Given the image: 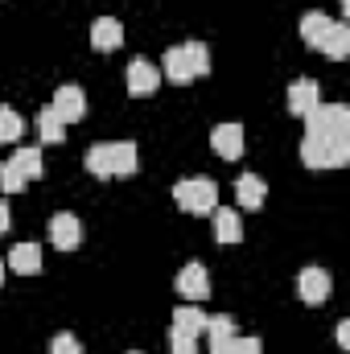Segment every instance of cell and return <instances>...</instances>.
<instances>
[{
  "instance_id": "6da1fadb",
  "label": "cell",
  "mask_w": 350,
  "mask_h": 354,
  "mask_svg": "<svg viewBox=\"0 0 350 354\" xmlns=\"http://www.w3.org/2000/svg\"><path fill=\"white\" fill-rule=\"evenodd\" d=\"M210 71V50L202 41H181V46H169L165 58H161V79H169L177 87H190L198 83L202 75Z\"/></svg>"
},
{
  "instance_id": "7a4b0ae2",
  "label": "cell",
  "mask_w": 350,
  "mask_h": 354,
  "mask_svg": "<svg viewBox=\"0 0 350 354\" xmlns=\"http://www.w3.org/2000/svg\"><path fill=\"white\" fill-rule=\"evenodd\" d=\"M140 165V153L132 140H103L87 153V174L95 177H132Z\"/></svg>"
},
{
  "instance_id": "3957f363",
  "label": "cell",
  "mask_w": 350,
  "mask_h": 354,
  "mask_svg": "<svg viewBox=\"0 0 350 354\" xmlns=\"http://www.w3.org/2000/svg\"><path fill=\"white\" fill-rule=\"evenodd\" d=\"M305 169H342L350 161V136H309L301 140Z\"/></svg>"
},
{
  "instance_id": "277c9868",
  "label": "cell",
  "mask_w": 350,
  "mask_h": 354,
  "mask_svg": "<svg viewBox=\"0 0 350 354\" xmlns=\"http://www.w3.org/2000/svg\"><path fill=\"white\" fill-rule=\"evenodd\" d=\"M174 202L185 214H210L219 206V189L210 177H181L174 185Z\"/></svg>"
},
{
  "instance_id": "5b68a950",
  "label": "cell",
  "mask_w": 350,
  "mask_h": 354,
  "mask_svg": "<svg viewBox=\"0 0 350 354\" xmlns=\"http://www.w3.org/2000/svg\"><path fill=\"white\" fill-rule=\"evenodd\" d=\"M309 136H350V107L347 103H317L305 115Z\"/></svg>"
},
{
  "instance_id": "8992f818",
  "label": "cell",
  "mask_w": 350,
  "mask_h": 354,
  "mask_svg": "<svg viewBox=\"0 0 350 354\" xmlns=\"http://www.w3.org/2000/svg\"><path fill=\"white\" fill-rule=\"evenodd\" d=\"M165 79H161V71L149 62V58H132L128 62V95H136V99H145V95H157Z\"/></svg>"
},
{
  "instance_id": "52a82bcc",
  "label": "cell",
  "mask_w": 350,
  "mask_h": 354,
  "mask_svg": "<svg viewBox=\"0 0 350 354\" xmlns=\"http://www.w3.org/2000/svg\"><path fill=\"white\" fill-rule=\"evenodd\" d=\"M330 288H334V280H330L326 268H301V276H297V292H301L305 305H322V301L330 297Z\"/></svg>"
},
{
  "instance_id": "ba28073f",
  "label": "cell",
  "mask_w": 350,
  "mask_h": 354,
  "mask_svg": "<svg viewBox=\"0 0 350 354\" xmlns=\"http://www.w3.org/2000/svg\"><path fill=\"white\" fill-rule=\"evenodd\" d=\"M174 284L185 301H206L210 297V276H206V264H198V260H190V264L181 268Z\"/></svg>"
},
{
  "instance_id": "9c48e42d",
  "label": "cell",
  "mask_w": 350,
  "mask_h": 354,
  "mask_svg": "<svg viewBox=\"0 0 350 354\" xmlns=\"http://www.w3.org/2000/svg\"><path fill=\"white\" fill-rule=\"evenodd\" d=\"M50 107L62 115V124H79V120L87 115V95L79 87H58L54 99H50Z\"/></svg>"
},
{
  "instance_id": "30bf717a",
  "label": "cell",
  "mask_w": 350,
  "mask_h": 354,
  "mask_svg": "<svg viewBox=\"0 0 350 354\" xmlns=\"http://www.w3.org/2000/svg\"><path fill=\"white\" fill-rule=\"evenodd\" d=\"M210 149L223 157V161H239L243 157V128L239 124H219L210 132Z\"/></svg>"
},
{
  "instance_id": "8fae6325",
  "label": "cell",
  "mask_w": 350,
  "mask_h": 354,
  "mask_svg": "<svg viewBox=\"0 0 350 354\" xmlns=\"http://www.w3.org/2000/svg\"><path fill=\"white\" fill-rule=\"evenodd\" d=\"M79 239H83V227H79L75 214H54V218H50V243H54L58 252H75Z\"/></svg>"
},
{
  "instance_id": "7c38bea8",
  "label": "cell",
  "mask_w": 350,
  "mask_h": 354,
  "mask_svg": "<svg viewBox=\"0 0 350 354\" xmlns=\"http://www.w3.org/2000/svg\"><path fill=\"white\" fill-rule=\"evenodd\" d=\"M91 46H95L99 54L120 50V46H124V25H120L116 17H99V21L91 25Z\"/></svg>"
},
{
  "instance_id": "4fadbf2b",
  "label": "cell",
  "mask_w": 350,
  "mask_h": 354,
  "mask_svg": "<svg viewBox=\"0 0 350 354\" xmlns=\"http://www.w3.org/2000/svg\"><path fill=\"white\" fill-rule=\"evenodd\" d=\"M317 103H322V87H317L313 79H297V83L288 87V111H293V115L305 120Z\"/></svg>"
},
{
  "instance_id": "5bb4252c",
  "label": "cell",
  "mask_w": 350,
  "mask_h": 354,
  "mask_svg": "<svg viewBox=\"0 0 350 354\" xmlns=\"http://www.w3.org/2000/svg\"><path fill=\"white\" fill-rule=\"evenodd\" d=\"M235 202H239V210H260L264 202H268V185H264V177L256 174H243L235 181Z\"/></svg>"
},
{
  "instance_id": "9a60e30c",
  "label": "cell",
  "mask_w": 350,
  "mask_h": 354,
  "mask_svg": "<svg viewBox=\"0 0 350 354\" xmlns=\"http://www.w3.org/2000/svg\"><path fill=\"white\" fill-rule=\"evenodd\" d=\"M210 214H214V227H210V231H214V243L231 248V243L243 239V223H239L235 210H223V206H219V210H210Z\"/></svg>"
},
{
  "instance_id": "2e32d148",
  "label": "cell",
  "mask_w": 350,
  "mask_h": 354,
  "mask_svg": "<svg viewBox=\"0 0 350 354\" xmlns=\"http://www.w3.org/2000/svg\"><path fill=\"white\" fill-rule=\"evenodd\" d=\"M317 50L326 54V58H334V62H342L350 54V25H342V21H334L330 25V33L317 41Z\"/></svg>"
},
{
  "instance_id": "e0dca14e",
  "label": "cell",
  "mask_w": 350,
  "mask_h": 354,
  "mask_svg": "<svg viewBox=\"0 0 350 354\" xmlns=\"http://www.w3.org/2000/svg\"><path fill=\"white\" fill-rule=\"evenodd\" d=\"M174 330L177 334H185V338H198V334L206 330V313L194 309V301H185L181 309H174Z\"/></svg>"
},
{
  "instance_id": "ac0fdd59",
  "label": "cell",
  "mask_w": 350,
  "mask_h": 354,
  "mask_svg": "<svg viewBox=\"0 0 350 354\" xmlns=\"http://www.w3.org/2000/svg\"><path fill=\"white\" fill-rule=\"evenodd\" d=\"M37 132H42V145H62L66 140V124H62V115L50 103L37 111Z\"/></svg>"
},
{
  "instance_id": "d6986e66",
  "label": "cell",
  "mask_w": 350,
  "mask_h": 354,
  "mask_svg": "<svg viewBox=\"0 0 350 354\" xmlns=\"http://www.w3.org/2000/svg\"><path fill=\"white\" fill-rule=\"evenodd\" d=\"M8 268L21 272V276H33V272L42 268V248H37V243H17V248L8 252Z\"/></svg>"
},
{
  "instance_id": "ffe728a7",
  "label": "cell",
  "mask_w": 350,
  "mask_h": 354,
  "mask_svg": "<svg viewBox=\"0 0 350 354\" xmlns=\"http://www.w3.org/2000/svg\"><path fill=\"white\" fill-rule=\"evenodd\" d=\"M8 161H12V169L25 177V181L42 177V149H33V145H21V149H17V153L8 157Z\"/></svg>"
},
{
  "instance_id": "44dd1931",
  "label": "cell",
  "mask_w": 350,
  "mask_h": 354,
  "mask_svg": "<svg viewBox=\"0 0 350 354\" xmlns=\"http://www.w3.org/2000/svg\"><path fill=\"white\" fill-rule=\"evenodd\" d=\"M330 25H334V21H330L326 12H305V17H301V37H305V46L317 50V41L330 33Z\"/></svg>"
},
{
  "instance_id": "7402d4cb",
  "label": "cell",
  "mask_w": 350,
  "mask_h": 354,
  "mask_svg": "<svg viewBox=\"0 0 350 354\" xmlns=\"http://www.w3.org/2000/svg\"><path fill=\"white\" fill-rule=\"evenodd\" d=\"M210 354H264V342L260 338H239V334H231V338H223V342H210Z\"/></svg>"
},
{
  "instance_id": "603a6c76",
  "label": "cell",
  "mask_w": 350,
  "mask_h": 354,
  "mask_svg": "<svg viewBox=\"0 0 350 354\" xmlns=\"http://www.w3.org/2000/svg\"><path fill=\"white\" fill-rule=\"evenodd\" d=\"M21 136H25L21 111H12L8 103H0V145H12V140H21Z\"/></svg>"
},
{
  "instance_id": "cb8c5ba5",
  "label": "cell",
  "mask_w": 350,
  "mask_h": 354,
  "mask_svg": "<svg viewBox=\"0 0 350 354\" xmlns=\"http://www.w3.org/2000/svg\"><path fill=\"white\" fill-rule=\"evenodd\" d=\"M202 334H210V342H223V338H231V334H235V322H231L227 313L206 317V330H202Z\"/></svg>"
},
{
  "instance_id": "d4e9b609",
  "label": "cell",
  "mask_w": 350,
  "mask_h": 354,
  "mask_svg": "<svg viewBox=\"0 0 350 354\" xmlns=\"http://www.w3.org/2000/svg\"><path fill=\"white\" fill-rule=\"evenodd\" d=\"M25 185H29V181L12 169V161H0V189H4V194H21Z\"/></svg>"
},
{
  "instance_id": "484cf974",
  "label": "cell",
  "mask_w": 350,
  "mask_h": 354,
  "mask_svg": "<svg viewBox=\"0 0 350 354\" xmlns=\"http://www.w3.org/2000/svg\"><path fill=\"white\" fill-rule=\"evenodd\" d=\"M50 354H83V342H79L75 334H66V330H62V334H54V338H50Z\"/></svg>"
},
{
  "instance_id": "4316f807",
  "label": "cell",
  "mask_w": 350,
  "mask_h": 354,
  "mask_svg": "<svg viewBox=\"0 0 350 354\" xmlns=\"http://www.w3.org/2000/svg\"><path fill=\"white\" fill-rule=\"evenodd\" d=\"M169 351L174 354H198V338H185V334L169 330Z\"/></svg>"
},
{
  "instance_id": "83f0119b",
  "label": "cell",
  "mask_w": 350,
  "mask_h": 354,
  "mask_svg": "<svg viewBox=\"0 0 350 354\" xmlns=\"http://www.w3.org/2000/svg\"><path fill=\"white\" fill-rule=\"evenodd\" d=\"M338 346L350 351V322H338Z\"/></svg>"
},
{
  "instance_id": "f1b7e54d",
  "label": "cell",
  "mask_w": 350,
  "mask_h": 354,
  "mask_svg": "<svg viewBox=\"0 0 350 354\" xmlns=\"http://www.w3.org/2000/svg\"><path fill=\"white\" fill-rule=\"evenodd\" d=\"M8 223H12V214H8V202H4V198H0V235H4V231H8Z\"/></svg>"
},
{
  "instance_id": "f546056e",
  "label": "cell",
  "mask_w": 350,
  "mask_h": 354,
  "mask_svg": "<svg viewBox=\"0 0 350 354\" xmlns=\"http://www.w3.org/2000/svg\"><path fill=\"white\" fill-rule=\"evenodd\" d=\"M0 284H4V260H0Z\"/></svg>"
},
{
  "instance_id": "4dcf8cb0",
  "label": "cell",
  "mask_w": 350,
  "mask_h": 354,
  "mask_svg": "<svg viewBox=\"0 0 350 354\" xmlns=\"http://www.w3.org/2000/svg\"><path fill=\"white\" fill-rule=\"evenodd\" d=\"M132 354H140V351H132Z\"/></svg>"
}]
</instances>
